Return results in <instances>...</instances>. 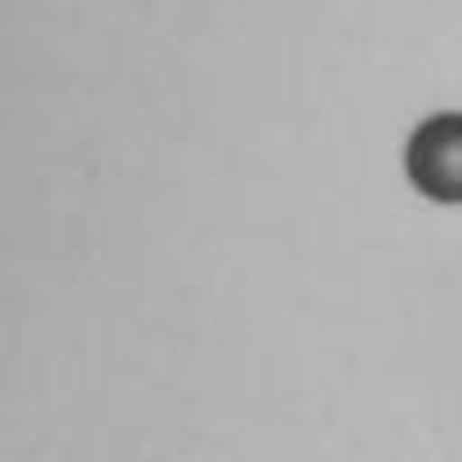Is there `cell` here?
Segmentation results:
<instances>
[{
  "label": "cell",
  "mask_w": 462,
  "mask_h": 462,
  "mask_svg": "<svg viewBox=\"0 0 462 462\" xmlns=\"http://www.w3.org/2000/svg\"><path fill=\"white\" fill-rule=\"evenodd\" d=\"M404 173L431 205H462V112H436L413 125Z\"/></svg>",
  "instance_id": "6da1fadb"
}]
</instances>
